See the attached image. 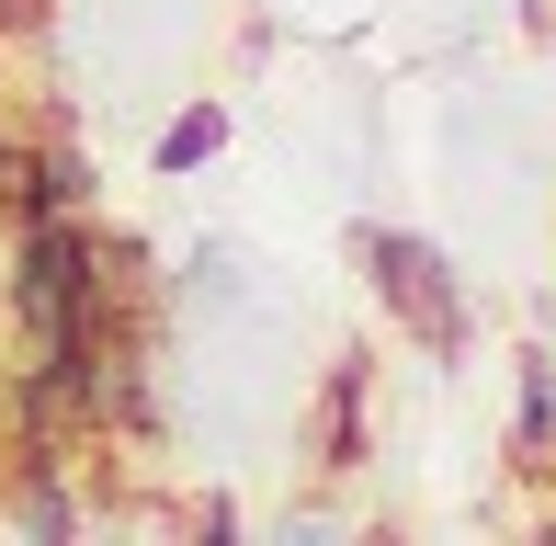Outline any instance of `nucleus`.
Listing matches in <instances>:
<instances>
[{
	"instance_id": "obj_2",
	"label": "nucleus",
	"mask_w": 556,
	"mask_h": 546,
	"mask_svg": "<svg viewBox=\"0 0 556 546\" xmlns=\"http://www.w3.org/2000/svg\"><path fill=\"white\" fill-rule=\"evenodd\" d=\"M364 456H375V353L352 342V353H330V376H318V410H307V467H318V479H352Z\"/></svg>"
},
{
	"instance_id": "obj_4",
	"label": "nucleus",
	"mask_w": 556,
	"mask_h": 546,
	"mask_svg": "<svg viewBox=\"0 0 556 546\" xmlns=\"http://www.w3.org/2000/svg\"><path fill=\"white\" fill-rule=\"evenodd\" d=\"M103 206V171H91V148L80 137H46V160H35V216H91ZM23 216V228H35Z\"/></svg>"
},
{
	"instance_id": "obj_1",
	"label": "nucleus",
	"mask_w": 556,
	"mask_h": 546,
	"mask_svg": "<svg viewBox=\"0 0 556 546\" xmlns=\"http://www.w3.org/2000/svg\"><path fill=\"white\" fill-rule=\"evenodd\" d=\"M352 262H364V285L397 308V331H409L432 364H466L477 319H466V285H454V262L432 251V239H409V228H352Z\"/></svg>"
},
{
	"instance_id": "obj_6",
	"label": "nucleus",
	"mask_w": 556,
	"mask_h": 546,
	"mask_svg": "<svg viewBox=\"0 0 556 546\" xmlns=\"http://www.w3.org/2000/svg\"><path fill=\"white\" fill-rule=\"evenodd\" d=\"M0 23H12V35H46V0H0Z\"/></svg>"
},
{
	"instance_id": "obj_3",
	"label": "nucleus",
	"mask_w": 556,
	"mask_h": 546,
	"mask_svg": "<svg viewBox=\"0 0 556 546\" xmlns=\"http://www.w3.org/2000/svg\"><path fill=\"white\" fill-rule=\"evenodd\" d=\"M227 137H239V126H227V103L205 91V103H182V114L160 126V148H148V171H160V183H182V171H216V160H227Z\"/></svg>"
},
{
	"instance_id": "obj_5",
	"label": "nucleus",
	"mask_w": 556,
	"mask_h": 546,
	"mask_svg": "<svg viewBox=\"0 0 556 546\" xmlns=\"http://www.w3.org/2000/svg\"><path fill=\"white\" fill-rule=\"evenodd\" d=\"M511 444L522 456H556V353H522V410H511Z\"/></svg>"
}]
</instances>
